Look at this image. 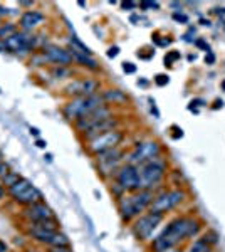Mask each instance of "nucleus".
Masks as SVG:
<instances>
[{
	"label": "nucleus",
	"mask_w": 225,
	"mask_h": 252,
	"mask_svg": "<svg viewBox=\"0 0 225 252\" xmlns=\"http://www.w3.org/2000/svg\"><path fill=\"white\" fill-rule=\"evenodd\" d=\"M202 230V220L197 215H177L175 219L166 223L165 229L151 241V252H163L178 247L188 239L197 237Z\"/></svg>",
	"instance_id": "f257e3e1"
},
{
	"label": "nucleus",
	"mask_w": 225,
	"mask_h": 252,
	"mask_svg": "<svg viewBox=\"0 0 225 252\" xmlns=\"http://www.w3.org/2000/svg\"><path fill=\"white\" fill-rule=\"evenodd\" d=\"M155 198V192L151 190H138L133 193H125L116 200L118 212L125 223H131L134 219L150 210V205Z\"/></svg>",
	"instance_id": "f03ea898"
},
{
	"label": "nucleus",
	"mask_w": 225,
	"mask_h": 252,
	"mask_svg": "<svg viewBox=\"0 0 225 252\" xmlns=\"http://www.w3.org/2000/svg\"><path fill=\"white\" fill-rule=\"evenodd\" d=\"M138 168H140L141 190H151V192L157 193V189L163 184L166 173H168V160L163 155H160L140 165Z\"/></svg>",
	"instance_id": "7ed1b4c3"
},
{
	"label": "nucleus",
	"mask_w": 225,
	"mask_h": 252,
	"mask_svg": "<svg viewBox=\"0 0 225 252\" xmlns=\"http://www.w3.org/2000/svg\"><path fill=\"white\" fill-rule=\"evenodd\" d=\"M7 197H9L15 205L22 207V209L44 200L42 192H40L31 180H27V178H24V177H20V180H17L14 185L7 189Z\"/></svg>",
	"instance_id": "20e7f679"
},
{
	"label": "nucleus",
	"mask_w": 225,
	"mask_h": 252,
	"mask_svg": "<svg viewBox=\"0 0 225 252\" xmlns=\"http://www.w3.org/2000/svg\"><path fill=\"white\" fill-rule=\"evenodd\" d=\"M104 99L103 96L97 93L94 96H83V97H72L69 99L66 104L63 106V115L67 121H72L76 123L79 118H83L88 113L94 111L96 108L104 106Z\"/></svg>",
	"instance_id": "39448f33"
},
{
	"label": "nucleus",
	"mask_w": 225,
	"mask_h": 252,
	"mask_svg": "<svg viewBox=\"0 0 225 252\" xmlns=\"http://www.w3.org/2000/svg\"><path fill=\"white\" fill-rule=\"evenodd\" d=\"M126 155H128V153L125 152V148L118 146V148L108 150V152L99 153L97 157H94L97 173H99L104 180L113 178L118 170L126 163Z\"/></svg>",
	"instance_id": "423d86ee"
},
{
	"label": "nucleus",
	"mask_w": 225,
	"mask_h": 252,
	"mask_svg": "<svg viewBox=\"0 0 225 252\" xmlns=\"http://www.w3.org/2000/svg\"><path fill=\"white\" fill-rule=\"evenodd\" d=\"M188 193L185 189L178 187V189H170V190H161V192L155 193V198L150 205V212H157L161 215H166L171 210H175L180 207L183 202L187 200Z\"/></svg>",
	"instance_id": "0eeeda50"
},
{
	"label": "nucleus",
	"mask_w": 225,
	"mask_h": 252,
	"mask_svg": "<svg viewBox=\"0 0 225 252\" xmlns=\"http://www.w3.org/2000/svg\"><path fill=\"white\" fill-rule=\"evenodd\" d=\"M26 234L32 239L34 242L40 244L44 247H63L69 246V239L66 234H63L61 230L54 229H46L40 227L39 223H27Z\"/></svg>",
	"instance_id": "6e6552de"
},
{
	"label": "nucleus",
	"mask_w": 225,
	"mask_h": 252,
	"mask_svg": "<svg viewBox=\"0 0 225 252\" xmlns=\"http://www.w3.org/2000/svg\"><path fill=\"white\" fill-rule=\"evenodd\" d=\"M125 141V131L121 128L113 129V131H106L103 135L93 138V140L86 141L84 143V150L89 157H97L99 153H104L108 150L118 148L121 146V143Z\"/></svg>",
	"instance_id": "1a4fd4ad"
},
{
	"label": "nucleus",
	"mask_w": 225,
	"mask_h": 252,
	"mask_svg": "<svg viewBox=\"0 0 225 252\" xmlns=\"http://www.w3.org/2000/svg\"><path fill=\"white\" fill-rule=\"evenodd\" d=\"M2 40L5 44V52H9V54L29 56V54H34L39 47V37L32 34V32L19 31L14 35Z\"/></svg>",
	"instance_id": "9d476101"
},
{
	"label": "nucleus",
	"mask_w": 225,
	"mask_h": 252,
	"mask_svg": "<svg viewBox=\"0 0 225 252\" xmlns=\"http://www.w3.org/2000/svg\"><path fill=\"white\" fill-rule=\"evenodd\" d=\"M160 155H163L161 143L157 140H145V141H140L138 145H134V148L131 152H128V155H126V163L140 166Z\"/></svg>",
	"instance_id": "9b49d317"
},
{
	"label": "nucleus",
	"mask_w": 225,
	"mask_h": 252,
	"mask_svg": "<svg viewBox=\"0 0 225 252\" xmlns=\"http://www.w3.org/2000/svg\"><path fill=\"white\" fill-rule=\"evenodd\" d=\"M165 220V215L157 214V212H145L138 219H134L131 222V232L138 241L146 242L151 239V235L157 230V227Z\"/></svg>",
	"instance_id": "f8f14e48"
},
{
	"label": "nucleus",
	"mask_w": 225,
	"mask_h": 252,
	"mask_svg": "<svg viewBox=\"0 0 225 252\" xmlns=\"http://www.w3.org/2000/svg\"><path fill=\"white\" fill-rule=\"evenodd\" d=\"M113 182L120 185L125 193H133L141 190V178H140V168L136 165L125 163L116 175L113 177Z\"/></svg>",
	"instance_id": "ddd939ff"
},
{
	"label": "nucleus",
	"mask_w": 225,
	"mask_h": 252,
	"mask_svg": "<svg viewBox=\"0 0 225 252\" xmlns=\"http://www.w3.org/2000/svg\"><path fill=\"white\" fill-rule=\"evenodd\" d=\"M111 116H114L113 108L108 106V104H104V106L96 108L94 111L88 113V115H84L83 118H79V120H77L76 123H72V125H74L77 135H83V133L88 131L89 128H93V126L99 125L101 121L108 120V118H111Z\"/></svg>",
	"instance_id": "4468645a"
},
{
	"label": "nucleus",
	"mask_w": 225,
	"mask_h": 252,
	"mask_svg": "<svg viewBox=\"0 0 225 252\" xmlns=\"http://www.w3.org/2000/svg\"><path fill=\"white\" fill-rule=\"evenodd\" d=\"M101 88V83L97 79H91V78H81V79H74L64 88V94L72 97H83V96H94L97 94Z\"/></svg>",
	"instance_id": "2eb2a0df"
},
{
	"label": "nucleus",
	"mask_w": 225,
	"mask_h": 252,
	"mask_svg": "<svg viewBox=\"0 0 225 252\" xmlns=\"http://www.w3.org/2000/svg\"><path fill=\"white\" fill-rule=\"evenodd\" d=\"M20 217L24 219L27 223H39V222H47V220H56L54 210L49 207L46 202H37V204L26 207L20 212Z\"/></svg>",
	"instance_id": "dca6fc26"
},
{
	"label": "nucleus",
	"mask_w": 225,
	"mask_h": 252,
	"mask_svg": "<svg viewBox=\"0 0 225 252\" xmlns=\"http://www.w3.org/2000/svg\"><path fill=\"white\" fill-rule=\"evenodd\" d=\"M42 56L46 58V61L49 64H54V66H64V67H69L74 59H72V54L71 51L64 47H59V46H52V44H47L40 49Z\"/></svg>",
	"instance_id": "f3484780"
},
{
	"label": "nucleus",
	"mask_w": 225,
	"mask_h": 252,
	"mask_svg": "<svg viewBox=\"0 0 225 252\" xmlns=\"http://www.w3.org/2000/svg\"><path fill=\"white\" fill-rule=\"evenodd\" d=\"M120 126H121L120 116L114 115V116H111V118H108V120L101 121L99 125L93 126V128H89L88 131H84L83 135H79V138L86 143V141H89V140H93V138L103 135V133H106V131H113V129H118Z\"/></svg>",
	"instance_id": "a211bd4d"
},
{
	"label": "nucleus",
	"mask_w": 225,
	"mask_h": 252,
	"mask_svg": "<svg viewBox=\"0 0 225 252\" xmlns=\"http://www.w3.org/2000/svg\"><path fill=\"white\" fill-rule=\"evenodd\" d=\"M46 22V15L39 10H26L19 19V27L24 32H32Z\"/></svg>",
	"instance_id": "6ab92c4d"
},
{
	"label": "nucleus",
	"mask_w": 225,
	"mask_h": 252,
	"mask_svg": "<svg viewBox=\"0 0 225 252\" xmlns=\"http://www.w3.org/2000/svg\"><path fill=\"white\" fill-rule=\"evenodd\" d=\"M101 96H103L104 103L108 104V106H111V108H113V104H128L129 103V96L126 94L125 91L116 89V88L106 89V91L101 93Z\"/></svg>",
	"instance_id": "aec40b11"
},
{
	"label": "nucleus",
	"mask_w": 225,
	"mask_h": 252,
	"mask_svg": "<svg viewBox=\"0 0 225 252\" xmlns=\"http://www.w3.org/2000/svg\"><path fill=\"white\" fill-rule=\"evenodd\" d=\"M71 54H72V59H74L76 63H79L81 66L91 69V71H97V69H99V64H97L91 56L81 54V52H76V51H71Z\"/></svg>",
	"instance_id": "412c9836"
},
{
	"label": "nucleus",
	"mask_w": 225,
	"mask_h": 252,
	"mask_svg": "<svg viewBox=\"0 0 225 252\" xmlns=\"http://www.w3.org/2000/svg\"><path fill=\"white\" fill-rule=\"evenodd\" d=\"M185 252H214V247L207 241H203L202 237H198L188 244V249Z\"/></svg>",
	"instance_id": "4be33fe9"
},
{
	"label": "nucleus",
	"mask_w": 225,
	"mask_h": 252,
	"mask_svg": "<svg viewBox=\"0 0 225 252\" xmlns=\"http://www.w3.org/2000/svg\"><path fill=\"white\" fill-rule=\"evenodd\" d=\"M15 32H19L17 24H12V22L0 24V39H7V37H10V35H14Z\"/></svg>",
	"instance_id": "5701e85b"
},
{
	"label": "nucleus",
	"mask_w": 225,
	"mask_h": 252,
	"mask_svg": "<svg viewBox=\"0 0 225 252\" xmlns=\"http://www.w3.org/2000/svg\"><path fill=\"white\" fill-rule=\"evenodd\" d=\"M69 42H71V51H76V52H81V54H86V56H91V49L88 46H84L83 42H81L77 37H71L69 39Z\"/></svg>",
	"instance_id": "b1692460"
},
{
	"label": "nucleus",
	"mask_w": 225,
	"mask_h": 252,
	"mask_svg": "<svg viewBox=\"0 0 225 252\" xmlns=\"http://www.w3.org/2000/svg\"><path fill=\"white\" fill-rule=\"evenodd\" d=\"M17 180H20V175H19L17 172H12V170H10L9 173L5 175V177L0 178V182H2L5 189H9V187H12V185L15 184V182H17Z\"/></svg>",
	"instance_id": "393cba45"
},
{
	"label": "nucleus",
	"mask_w": 225,
	"mask_h": 252,
	"mask_svg": "<svg viewBox=\"0 0 225 252\" xmlns=\"http://www.w3.org/2000/svg\"><path fill=\"white\" fill-rule=\"evenodd\" d=\"M51 72L56 79H64V78H69V76H71V69L64 67V66H54Z\"/></svg>",
	"instance_id": "a878e982"
},
{
	"label": "nucleus",
	"mask_w": 225,
	"mask_h": 252,
	"mask_svg": "<svg viewBox=\"0 0 225 252\" xmlns=\"http://www.w3.org/2000/svg\"><path fill=\"white\" fill-rule=\"evenodd\" d=\"M202 239H203V241H207L212 247H215L217 244H219V239L220 237H219V234H217L214 229H208L207 232L202 235Z\"/></svg>",
	"instance_id": "bb28decb"
},
{
	"label": "nucleus",
	"mask_w": 225,
	"mask_h": 252,
	"mask_svg": "<svg viewBox=\"0 0 225 252\" xmlns=\"http://www.w3.org/2000/svg\"><path fill=\"white\" fill-rule=\"evenodd\" d=\"M177 59H180V52L177 51H170L168 54L165 56V66H171Z\"/></svg>",
	"instance_id": "cd10ccee"
},
{
	"label": "nucleus",
	"mask_w": 225,
	"mask_h": 252,
	"mask_svg": "<svg viewBox=\"0 0 225 252\" xmlns=\"http://www.w3.org/2000/svg\"><path fill=\"white\" fill-rule=\"evenodd\" d=\"M170 83V78L166 74H157L155 76V84H157V86H166V84Z\"/></svg>",
	"instance_id": "c85d7f7f"
},
{
	"label": "nucleus",
	"mask_w": 225,
	"mask_h": 252,
	"mask_svg": "<svg viewBox=\"0 0 225 252\" xmlns=\"http://www.w3.org/2000/svg\"><path fill=\"white\" fill-rule=\"evenodd\" d=\"M46 252H72L71 246H63V247H46Z\"/></svg>",
	"instance_id": "c756f323"
},
{
	"label": "nucleus",
	"mask_w": 225,
	"mask_h": 252,
	"mask_svg": "<svg viewBox=\"0 0 225 252\" xmlns=\"http://www.w3.org/2000/svg\"><path fill=\"white\" fill-rule=\"evenodd\" d=\"M123 71H125L126 74H133V72L136 71V66H134L133 63H123Z\"/></svg>",
	"instance_id": "7c9ffc66"
},
{
	"label": "nucleus",
	"mask_w": 225,
	"mask_h": 252,
	"mask_svg": "<svg viewBox=\"0 0 225 252\" xmlns=\"http://www.w3.org/2000/svg\"><path fill=\"white\" fill-rule=\"evenodd\" d=\"M9 172H10V166L5 163V160H3V161H0V178H2V177H5V175L9 173Z\"/></svg>",
	"instance_id": "2f4dec72"
},
{
	"label": "nucleus",
	"mask_w": 225,
	"mask_h": 252,
	"mask_svg": "<svg viewBox=\"0 0 225 252\" xmlns=\"http://www.w3.org/2000/svg\"><path fill=\"white\" fill-rule=\"evenodd\" d=\"M195 46H197V47H202L203 51H207V52H210V47H208V44H207L203 39H197V40H195Z\"/></svg>",
	"instance_id": "473e14b6"
},
{
	"label": "nucleus",
	"mask_w": 225,
	"mask_h": 252,
	"mask_svg": "<svg viewBox=\"0 0 225 252\" xmlns=\"http://www.w3.org/2000/svg\"><path fill=\"white\" fill-rule=\"evenodd\" d=\"M140 7H141V9H158L160 5L157 2H141Z\"/></svg>",
	"instance_id": "72a5a7b5"
},
{
	"label": "nucleus",
	"mask_w": 225,
	"mask_h": 252,
	"mask_svg": "<svg viewBox=\"0 0 225 252\" xmlns=\"http://www.w3.org/2000/svg\"><path fill=\"white\" fill-rule=\"evenodd\" d=\"M118 54H120V47H116V46L109 47V51H108V58H109V59L116 58V56H118Z\"/></svg>",
	"instance_id": "f704fd0d"
},
{
	"label": "nucleus",
	"mask_w": 225,
	"mask_h": 252,
	"mask_svg": "<svg viewBox=\"0 0 225 252\" xmlns=\"http://www.w3.org/2000/svg\"><path fill=\"white\" fill-rule=\"evenodd\" d=\"M173 19L177 20V22H183V24H187V22H188V17H187V15L178 14V12H177V14H173Z\"/></svg>",
	"instance_id": "c9c22d12"
},
{
	"label": "nucleus",
	"mask_w": 225,
	"mask_h": 252,
	"mask_svg": "<svg viewBox=\"0 0 225 252\" xmlns=\"http://www.w3.org/2000/svg\"><path fill=\"white\" fill-rule=\"evenodd\" d=\"M35 146H37V148H40V150H46L47 148V143L44 140H40V138H37V140H35Z\"/></svg>",
	"instance_id": "e433bc0d"
},
{
	"label": "nucleus",
	"mask_w": 225,
	"mask_h": 252,
	"mask_svg": "<svg viewBox=\"0 0 225 252\" xmlns=\"http://www.w3.org/2000/svg\"><path fill=\"white\" fill-rule=\"evenodd\" d=\"M121 9H123V10H126V9H136V3H133V2H125V3H121Z\"/></svg>",
	"instance_id": "4c0bfd02"
},
{
	"label": "nucleus",
	"mask_w": 225,
	"mask_h": 252,
	"mask_svg": "<svg viewBox=\"0 0 225 252\" xmlns=\"http://www.w3.org/2000/svg\"><path fill=\"white\" fill-rule=\"evenodd\" d=\"M5 197H7V189H5V187H3L2 182H0V202H2Z\"/></svg>",
	"instance_id": "58836bf2"
},
{
	"label": "nucleus",
	"mask_w": 225,
	"mask_h": 252,
	"mask_svg": "<svg viewBox=\"0 0 225 252\" xmlns=\"http://www.w3.org/2000/svg\"><path fill=\"white\" fill-rule=\"evenodd\" d=\"M205 63H207V64H214V63H215V56L212 54V52H207V56H205Z\"/></svg>",
	"instance_id": "ea45409f"
},
{
	"label": "nucleus",
	"mask_w": 225,
	"mask_h": 252,
	"mask_svg": "<svg viewBox=\"0 0 225 252\" xmlns=\"http://www.w3.org/2000/svg\"><path fill=\"white\" fill-rule=\"evenodd\" d=\"M29 131H31V135L35 136V138H39V135H40V131L37 128H34V126H31V128H29Z\"/></svg>",
	"instance_id": "a19ab883"
},
{
	"label": "nucleus",
	"mask_w": 225,
	"mask_h": 252,
	"mask_svg": "<svg viewBox=\"0 0 225 252\" xmlns=\"http://www.w3.org/2000/svg\"><path fill=\"white\" fill-rule=\"evenodd\" d=\"M0 252H9V246H7V242H3L2 239H0Z\"/></svg>",
	"instance_id": "79ce46f5"
},
{
	"label": "nucleus",
	"mask_w": 225,
	"mask_h": 252,
	"mask_svg": "<svg viewBox=\"0 0 225 252\" xmlns=\"http://www.w3.org/2000/svg\"><path fill=\"white\" fill-rule=\"evenodd\" d=\"M5 15H9V9H5V7L0 5V19L5 17Z\"/></svg>",
	"instance_id": "37998d69"
},
{
	"label": "nucleus",
	"mask_w": 225,
	"mask_h": 252,
	"mask_svg": "<svg viewBox=\"0 0 225 252\" xmlns=\"http://www.w3.org/2000/svg\"><path fill=\"white\" fill-rule=\"evenodd\" d=\"M163 252H185L182 249H178V247H175V249H170V251H163Z\"/></svg>",
	"instance_id": "c03bdc74"
},
{
	"label": "nucleus",
	"mask_w": 225,
	"mask_h": 252,
	"mask_svg": "<svg viewBox=\"0 0 225 252\" xmlns=\"http://www.w3.org/2000/svg\"><path fill=\"white\" fill-rule=\"evenodd\" d=\"M222 104H224L222 101H215V106L214 108H222Z\"/></svg>",
	"instance_id": "a18cd8bd"
},
{
	"label": "nucleus",
	"mask_w": 225,
	"mask_h": 252,
	"mask_svg": "<svg viewBox=\"0 0 225 252\" xmlns=\"http://www.w3.org/2000/svg\"><path fill=\"white\" fill-rule=\"evenodd\" d=\"M34 2H20V5H26V7H31Z\"/></svg>",
	"instance_id": "49530a36"
},
{
	"label": "nucleus",
	"mask_w": 225,
	"mask_h": 252,
	"mask_svg": "<svg viewBox=\"0 0 225 252\" xmlns=\"http://www.w3.org/2000/svg\"><path fill=\"white\" fill-rule=\"evenodd\" d=\"M3 158H5V157H3V152L0 150V161H3Z\"/></svg>",
	"instance_id": "de8ad7c7"
},
{
	"label": "nucleus",
	"mask_w": 225,
	"mask_h": 252,
	"mask_svg": "<svg viewBox=\"0 0 225 252\" xmlns=\"http://www.w3.org/2000/svg\"><path fill=\"white\" fill-rule=\"evenodd\" d=\"M44 158H46L47 161H52V157H51V155H46V157H44Z\"/></svg>",
	"instance_id": "09e8293b"
},
{
	"label": "nucleus",
	"mask_w": 225,
	"mask_h": 252,
	"mask_svg": "<svg viewBox=\"0 0 225 252\" xmlns=\"http://www.w3.org/2000/svg\"><path fill=\"white\" fill-rule=\"evenodd\" d=\"M27 252H40V251H37V249H29Z\"/></svg>",
	"instance_id": "8fccbe9b"
},
{
	"label": "nucleus",
	"mask_w": 225,
	"mask_h": 252,
	"mask_svg": "<svg viewBox=\"0 0 225 252\" xmlns=\"http://www.w3.org/2000/svg\"><path fill=\"white\" fill-rule=\"evenodd\" d=\"M222 89H224V91H225V81H222Z\"/></svg>",
	"instance_id": "3c124183"
}]
</instances>
